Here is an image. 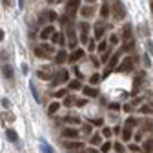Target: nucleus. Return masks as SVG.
<instances>
[{
    "label": "nucleus",
    "mask_w": 153,
    "mask_h": 153,
    "mask_svg": "<svg viewBox=\"0 0 153 153\" xmlns=\"http://www.w3.org/2000/svg\"><path fill=\"white\" fill-rule=\"evenodd\" d=\"M113 16L117 18V20H122V18L126 16V9H124V4L120 2V0H117L113 6Z\"/></svg>",
    "instance_id": "obj_1"
},
{
    "label": "nucleus",
    "mask_w": 153,
    "mask_h": 153,
    "mask_svg": "<svg viewBox=\"0 0 153 153\" xmlns=\"http://www.w3.org/2000/svg\"><path fill=\"white\" fill-rule=\"evenodd\" d=\"M68 76H69L68 71H66V69H60L56 75H53V79H51V80H53V84H59V82H66V80H68Z\"/></svg>",
    "instance_id": "obj_2"
},
{
    "label": "nucleus",
    "mask_w": 153,
    "mask_h": 153,
    "mask_svg": "<svg viewBox=\"0 0 153 153\" xmlns=\"http://www.w3.org/2000/svg\"><path fill=\"white\" fill-rule=\"evenodd\" d=\"M117 69H119V71H122V73H124V71H126V73H128V71H131V69H133V59H126V60H122V62L119 64V68H117Z\"/></svg>",
    "instance_id": "obj_3"
},
{
    "label": "nucleus",
    "mask_w": 153,
    "mask_h": 153,
    "mask_svg": "<svg viewBox=\"0 0 153 153\" xmlns=\"http://www.w3.org/2000/svg\"><path fill=\"white\" fill-rule=\"evenodd\" d=\"M79 29H80V40H82V44H86V42H88V31H89V26H88L86 22H82V24L79 26Z\"/></svg>",
    "instance_id": "obj_4"
},
{
    "label": "nucleus",
    "mask_w": 153,
    "mask_h": 153,
    "mask_svg": "<svg viewBox=\"0 0 153 153\" xmlns=\"http://www.w3.org/2000/svg\"><path fill=\"white\" fill-rule=\"evenodd\" d=\"M79 6H80V0H69V2L66 4V9L69 11V15H75V11H76Z\"/></svg>",
    "instance_id": "obj_5"
},
{
    "label": "nucleus",
    "mask_w": 153,
    "mask_h": 153,
    "mask_svg": "<svg viewBox=\"0 0 153 153\" xmlns=\"http://www.w3.org/2000/svg\"><path fill=\"white\" fill-rule=\"evenodd\" d=\"M36 76H38V79H44V80H51L53 79V73L49 69H38L36 71Z\"/></svg>",
    "instance_id": "obj_6"
},
{
    "label": "nucleus",
    "mask_w": 153,
    "mask_h": 153,
    "mask_svg": "<svg viewBox=\"0 0 153 153\" xmlns=\"http://www.w3.org/2000/svg\"><path fill=\"white\" fill-rule=\"evenodd\" d=\"M82 55H84L82 49H75L71 55H68V60H69V62H76L79 59H82Z\"/></svg>",
    "instance_id": "obj_7"
},
{
    "label": "nucleus",
    "mask_w": 153,
    "mask_h": 153,
    "mask_svg": "<svg viewBox=\"0 0 153 153\" xmlns=\"http://www.w3.org/2000/svg\"><path fill=\"white\" fill-rule=\"evenodd\" d=\"M62 135L68 137V139H76V137H79V131H76L75 128H66V129L62 131Z\"/></svg>",
    "instance_id": "obj_8"
},
{
    "label": "nucleus",
    "mask_w": 153,
    "mask_h": 153,
    "mask_svg": "<svg viewBox=\"0 0 153 153\" xmlns=\"http://www.w3.org/2000/svg\"><path fill=\"white\" fill-rule=\"evenodd\" d=\"M66 60H68V53H66L64 49H60L59 53H56V56H55V62H56V64H64Z\"/></svg>",
    "instance_id": "obj_9"
},
{
    "label": "nucleus",
    "mask_w": 153,
    "mask_h": 153,
    "mask_svg": "<svg viewBox=\"0 0 153 153\" xmlns=\"http://www.w3.org/2000/svg\"><path fill=\"white\" fill-rule=\"evenodd\" d=\"M64 148L66 149H80L82 148V142H79V140H69V142H64Z\"/></svg>",
    "instance_id": "obj_10"
},
{
    "label": "nucleus",
    "mask_w": 153,
    "mask_h": 153,
    "mask_svg": "<svg viewBox=\"0 0 153 153\" xmlns=\"http://www.w3.org/2000/svg\"><path fill=\"white\" fill-rule=\"evenodd\" d=\"M2 75L6 76V79L11 80V79H13V75H15V73H13V68H11L9 64H4V66H2Z\"/></svg>",
    "instance_id": "obj_11"
},
{
    "label": "nucleus",
    "mask_w": 153,
    "mask_h": 153,
    "mask_svg": "<svg viewBox=\"0 0 153 153\" xmlns=\"http://www.w3.org/2000/svg\"><path fill=\"white\" fill-rule=\"evenodd\" d=\"M53 33H55V27H53V26H46V27L40 31V38H49Z\"/></svg>",
    "instance_id": "obj_12"
},
{
    "label": "nucleus",
    "mask_w": 153,
    "mask_h": 153,
    "mask_svg": "<svg viewBox=\"0 0 153 153\" xmlns=\"http://www.w3.org/2000/svg\"><path fill=\"white\" fill-rule=\"evenodd\" d=\"M82 93L86 95V97H97V95H99L97 89H93V88H89V86H84V88H82Z\"/></svg>",
    "instance_id": "obj_13"
},
{
    "label": "nucleus",
    "mask_w": 153,
    "mask_h": 153,
    "mask_svg": "<svg viewBox=\"0 0 153 153\" xmlns=\"http://www.w3.org/2000/svg\"><path fill=\"white\" fill-rule=\"evenodd\" d=\"M6 137L9 139V142H18V133L15 129H7L6 131Z\"/></svg>",
    "instance_id": "obj_14"
},
{
    "label": "nucleus",
    "mask_w": 153,
    "mask_h": 153,
    "mask_svg": "<svg viewBox=\"0 0 153 153\" xmlns=\"http://www.w3.org/2000/svg\"><path fill=\"white\" fill-rule=\"evenodd\" d=\"M40 151H42V153H55V149H53V148L44 140V139L40 140Z\"/></svg>",
    "instance_id": "obj_15"
},
{
    "label": "nucleus",
    "mask_w": 153,
    "mask_h": 153,
    "mask_svg": "<svg viewBox=\"0 0 153 153\" xmlns=\"http://www.w3.org/2000/svg\"><path fill=\"white\" fill-rule=\"evenodd\" d=\"M104 31H106V26H95V38H97V40H99V38H102V35H104Z\"/></svg>",
    "instance_id": "obj_16"
},
{
    "label": "nucleus",
    "mask_w": 153,
    "mask_h": 153,
    "mask_svg": "<svg viewBox=\"0 0 153 153\" xmlns=\"http://www.w3.org/2000/svg\"><path fill=\"white\" fill-rule=\"evenodd\" d=\"M68 38H69V48H75L76 46V38H75V31L73 29H68Z\"/></svg>",
    "instance_id": "obj_17"
},
{
    "label": "nucleus",
    "mask_w": 153,
    "mask_h": 153,
    "mask_svg": "<svg viewBox=\"0 0 153 153\" xmlns=\"http://www.w3.org/2000/svg\"><path fill=\"white\" fill-rule=\"evenodd\" d=\"M51 36H53V42H55V44H60V46L64 44V35H60V33H53Z\"/></svg>",
    "instance_id": "obj_18"
},
{
    "label": "nucleus",
    "mask_w": 153,
    "mask_h": 153,
    "mask_svg": "<svg viewBox=\"0 0 153 153\" xmlns=\"http://www.w3.org/2000/svg\"><path fill=\"white\" fill-rule=\"evenodd\" d=\"M119 56H120V53H115V55H113V59H111L109 64H108V68H111V69H113V68H117V64H119Z\"/></svg>",
    "instance_id": "obj_19"
},
{
    "label": "nucleus",
    "mask_w": 153,
    "mask_h": 153,
    "mask_svg": "<svg viewBox=\"0 0 153 153\" xmlns=\"http://www.w3.org/2000/svg\"><path fill=\"white\" fill-rule=\"evenodd\" d=\"M122 140H131V128L129 126H126L122 129Z\"/></svg>",
    "instance_id": "obj_20"
},
{
    "label": "nucleus",
    "mask_w": 153,
    "mask_h": 153,
    "mask_svg": "<svg viewBox=\"0 0 153 153\" xmlns=\"http://www.w3.org/2000/svg\"><path fill=\"white\" fill-rule=\"evenodd\" d=\"M29 89H31V93H33L35 102H40V95H38V91H36V88H35V84H33V82L29 84Z\"/></svg>",
    "instance_id": "obj_21"
},
{
    "label": "nucleus",
    "mask_w": 153,
    "mask_h": 153,
    "mask_svg": "<svg viewBox=\"0 0 153 153\" xmlns=\"http://www.w3.org/2000/svg\"><path fill=\"white\" fill-rule=\"evenodd\" d=\"M59 108H60V104H59V102H51V104H49V108H48V113H49V115H53V113L59 111Z\"/></svg>",
    "instance_id": "obj_22"
},
{
    "label": "nucleus",
    "mask_w": 153,
    "mask_h": 153,
    "mask_svg": "<svg viewBox=\"0 0 153 153\" xmlns=\"http://www.w3.org/2000/svg\"><path fill=\"white\" fill-rule=\"evenodd\" d=\"M142 149L148 151V153H151V151H153V139H151V140H146L144 146H142Z\"/></svg>",
    "instance_id": "obj_23"
},
{
    "label": "nucleus",
    "mask_w": 153,
    "mask_h": 153,
    "mask_svg": "<svg viewBox=\"0 0 153 153\" xmlns=\"http://www.w3.org/2000/svg\"><path fill=\"white\" fill-rule=\"evenodd\" d=\"M100 140H102V139H100V135H99V133H95V135H91V140H89V142L95 146V144H100Z\"/></svg>",
    "instance_id": "obj_24"
},
{
    "label": "nucleus",
    "mask_w": 153,
    "mask_h": 153,
    "mask_svg": "<svg viewBox=\"0 0 153 153\" xmlns=\"http://www.w3.org/2000/svg\"><path fill=\"white\" fill-rule=\"evenodd\" d=\"M124 38H126V40H131V27L129 26L124 27Z\"/></svg>",
    "instance_id": "obj_25"
},
{
    "label": "nucleus",
    "mask_w": 153,
    "mask_h": 153,
    "mask_svg": "<svg viewBox=\"0 0 153 153\" xmlns=\"http://www.w3.org/2000/svg\"><path fill=\"white\" fill-rule=\"evenodd\" d=\"M99 80H100V75H99V73H95L91 79H89V82H91V84H95V86L99 84Z\"/></svg>",
    "instance_id": "obj_26"
},
{
    "label": "nucleus",
    "mask_w": 153,
    "mask_h": 153,
    "mask_svg": "<svg viewBox=\"0 0 153 153\" xmlns=\"http://www.w3.org/2000/svg\"><path fill=\"white\" fill-rule=\"evenodd\" d=\"M69 88H71V89H80L82 84H80L79 80H73V82H69Z\"/></svg>",
    "instance_id": "obj_27"
},
{
    "label": "nucleus",
    "mask_w": 153,
    "mask_h": 153,
    "mask_svg": "<svg viewBox=\"0 0 153 153\" xmlns=\"http://www.w3.org/2000/svg\"><path fill=\"white\" fill-rule=\"evenodd\" d=\"M113 148H115V151H117V153H124L126 149H124V146L120 144V142H117V144H113Z\"/></svg>",
    "instance_id": "obj_28"
},
{
    "label": "nucleus",
    "mask_w": 153,
    "mask_h": 153,
    "mask_svg": "<svg viewBox=\"0 0 153 153\" xmlns=\"http://www.w3.org/2000/svg\"><path fill=\"white\" fill-rule=\"evenodd\" d=\"M82 15L84 16H91L93 15V7H82Z\"/></svg>",
    "instance_id": "obj_29"
},
{
    "label": "nucleus",
    "mask_w": 153,
    "mask_h": 153,
    "mask_svg": "<svg viewBox=\"0 0 153 153\" xmlns=\"http://www.w3.org/2000/svg\"><path fill=\"white\" fill-rule=\"evenodd\" d=\"M35 55H36V56H40V59H44V56H46V53H44L42 48H36V49H35Z\"/></svg>",
    "instance_id": "obj_30"
},
{
    "label": "nucleus",
    "mask_w": 153,
    "mask_h": 153,
    "mask_svg": "<svg viewBox=\"0 0 153 153\" xmlns=\"http://www.w3.org/2000/svg\"><path fill=\"white\" fill-rule=\"evenodd\" d=\"M142 113H146V115H151L153 113V108L151 106H142V109H140Z\"/></svg>",
    "instance_id": "obj_31"
},
{
    "label": "nucleus",
    "mask_w": 153,
    "mask_h": 153,
    "mask_svg": "<svg viewBox=\"0 0 153 153\" xmlns=\"http://www.w3.org/2000/svg\"><path fill=\"white\" fill-rule=\"evenodd\" d=\"M73 104H75V99H73V97H68V99L64 100V106H73Z\"/></svg>",
    "instance_id": "obj_32"
},
{
    "label": "nucleus",
    "mask_w": 153,
    "mask_h": 153,
    "mask_svg": "<svg viewBox=\"0 0 153 153\" xmlns=\"http://www.w3.org/2000/svg\"><path fill=\"white\" fill-rule=\"evenodd\" d=\"M109 149H111V144H109V142H104V144H102V153H108Z\"/></svg>",
    "instance_id": "obj_33"
},
{
    "label": "nucleus",
    "mask_w": 153,
    "mask_h": 153,
    "mask_svg": "<svg viewBox=\"0 0 153 153\" xmlns=\"http://www.w3.org/2000/svg\"><path fill=\"white\" fill-rule=\"evenodd\" d=\"M100 13H102V16H108L109 15V6H102V11Z\"/></svg>",
    "instance_id": "obj_34"
},
{
    "label": "nucleus",
    "mask_w": 153,
    "mask_h": 153,
    "mask_svg": "<svg viewBox=\"0 0 153 153\" xmlns=\"http://www.w3.org/2000/svg\"><path fill=\"white\" fill-rule=\"evenodd\" d=\"M142 59H144V66H146V68H151V62H149V56H148V55H144Z\"/></svg>",
    "instance_id": "obj_35"
},
{
    "label": "nucleus",
    "mask_w": 153,
    "mask_h": 153,
    "mask_svg": "<svg viewBox=\"0 0 153 153\" xmlns=\"http://www.w3.org/2000/svg\"><path fill=\"white\" fill-rule=\"evenodd\" d=\"M2 106H4L6 109H9V108H11V102H9L7 99H2Z\"/></svg>",
    "instance_id": "obj_36"
},
{
    "label": "nucleus",
    "mask_w": 153,
    "mask_h": 153,
    "mask_svg": "<svg viewBox=\"0 0 153 153\" xmlns=\"http://www.w3.org/2000/svg\"><path fill=\"white\" fill-rule=\"evenodd\" d=\"M66 120H68V122H71V124H79V119H76V117H68Z\"/></svg>",
    "instance_id": "obj_37"
},
{
    "label": "nucleus",
    "mask_w": 153,
    "mask_h": 153,
    "mask_svg": "<svg viewBox=\"0 0 153 153\" xmlns=\"http://www.w3.org/2000/svg\"><path fill=\"white\" fill-rule=\"evenodd\" d=\"M20 68H22V73H24V75H27V73H29V66H27V64H22Z\"/></svg>",
    "instance_id": "obj_38"
},
{
    "label": "nucleus",
    "mask_w": 153,
    "mask_h": 153,
    "mask_svg": "<svg viewBox=\"0 0 153 153\" xmlns=\"http://www.w3.org/2000/svg\"><path fill=\"white\" fill-rule=\"evenodd\" d=\"M102 135H104V137H111V129H109V128H104Z\"/></svg>",
    "instance_id": "obj_39"
},
{
    "label": "nucleus",
    "mask_w": 153,
    "mask_h": 153,
    "mask_svg": "<svg viewBox=\"0 0 153 153\" xmlns=\"http://www.w3.org/2000/svg\"><path fill=\"white\" fill-rule=\"evenodd\" d=\"M148 49H149V55H153V40H148Z\"/></svg>",
    "instance_id": "obj_40"
},
{
    "label": "nucleus",
    "mask_w": 153,
    "mask_h": 153,
    "mask_svg": "<svg viewBox=\"0 0 153 153\" xmlns=\"http://www.w3.org/2000/svg\"><path fill=\"white\" fill-rule=\"evenodd\" d=\"M109 40H111V44H117V42H119V36H117V35H111Z\"/></svg>",
    "instance_id": "obj_41"
},
{
    "label": "nucleus",
    "mask_w": 153,
    "mask_h": 153,
    "mask_svg": "<svg viewBox=\"0 0 153 153\" xmlns=\"http://www.w3.org/2000/svg\"><path fill=\"white\" fill-rule=\"evenodd\" d=\"M99 51H106V42H100L99 44Z\"/></svg>",
    "instance_id": "obj_42"
},
{
    "label": "nucleus",
    "mask_w": 153,
    "mask_h": 153,
    "mask_svg": "<svg viewBox=\"0 0 153 153\" xmlns=\"http://www.w3.org/2000/svg\"><path fill=\"white\" fill-rule=\"evenodd\" d=\"M40 48H42L44 51H53V48H51V46H48V44H44V46H40Z\"/></svg>",
    "instance_id": "obj_43"
},
{
    "label": "nucleus",
    "mask_w": 153,
    "mask_h": 153,
    "mask_svg": "<svg viewBox=\"0 0 153 153\" xmlns=\"http://www.w3.org/2000/svg\"><path fill=\"white\" fill-rule=\"evenodd\" d=\"M66 95V89H60V91H56V97H64Z\"/></svg>",
    "instance_id": "obj_44"
},
{
    "label": "nucleus",
    "mask_w": 153,
    "mask_h": 153,
    "mask_svg": "<svg viewBox=\"0 0 153 153\" xmlns=\"http://www.w3.org/2000/svg\"><path fill=\"white\" fill-rule=\"evenodd\" d=\"M11 2H13V0H2V4H4L6 7H9V6H11Z\"/></svg>",
    "instance_id": "obj_45"
},
{
    "label": "nucleus",
    "mask_w": 153,
    "mask_h": 153,
    "mask_svg": "<svg viewBox=\"0 0 153 153\" xmlns=\"http://www.w3.org/2000/svg\"><path fill=\"white\" fill-rule=\"evenodd\" d=\"M48 16H49V20H55V18H56V15L51 11V13H48Z\"/></svg>",
    "instance_id": "obj_46"
},
{
    "label": "nucleus",
    "mask_w": 153,
    "mask_h": 153,
    "mask_svg": "<svg viewBox=\"0 0 153 153\" xmlns=\"http://www.w3.org/2000/svg\"><path fill=\"white\" fill-rule=\"evenodd\" d=\"M75 104H76V106H84L86 100H82V99H80V100H75Z\"/></svg>",
    "instance_id": "obj_47"
},
{
    "label": "nucleus",
    "mask_w": 153,
    "mask_h": 153,
    "mask_svg": "<svg viewBox=\"0 0 153 153\" xmlns=\"http://www.w3.org/2000/svg\"><path fill=\"white\" fill-rule=\"evenodd\" d=\"M4 117H6V119H9V120H15V117H13V115H11V113H6V115H4Z\"/></svg>",
    "instance_id": "obj_48"
},
{
    "label": "nucleus",
    "mask_w": 153,
    "mask_h": 153,
    "mask_svg": "<svg viewBox=\"0 0 153 153\" xmlns=\"http://www.w3.org/2000/svg\"><path fill=\"white\" fill-rule=\"evenodd\" d=\"M135 122H137V120H135V119H129V120H128V126H129V128H131V126H133V124H135Z\"/></svg>",
    "instance_id": "obj_49"
},
{
    "label": "nucleus",
    "mask_w": 153,
    "mask_h": 153,
    "mask_svg": "<svg viewBox=\"0 0 153 153\" xmlns=\"http://www.w3.org/2000/svg\"><path fill=\"white\" fill-rule=\"evenodd\" d=\"M84 133H91V126H84Z\"/></svg>",
    "instance_id": "obj_50"
},
{
    "label": "nucleus",
    "mask_w": 153,
    "mask_h": 153,
    "mask_svg": "<svg viewBox=\"0 0 153 153\" xmlns=\"http://www.w3.org/2000/svg\"><path fill=\"white\" fill-rule=\"evenodd\" d=\"M2 40H4V31L0 29V42H2Z\"/></svg>",
    "instance_id": "obj_51"
},
{
    "label": "nucleus",
    "mask_w": 153,
    "mask_h": 153,
    "mask_svg": "<svg viewBox=\"0 0 153 153\" xmlns=\"http://www.w3.org/2000/svg\"><path fill=\"white\" fill-rule=\"evenodd\" d=\"M18 6H20V7H24V0H18Z\"/></svg>",
    "instance_id": "obj_52"
},
{
    "label": "nucleus",
    "mask_w": 153,
    "mask_h": 153,
    "mask_svg": "<svg viewBox=\"0 0 153 153\" xmlns=\"http://www.w3.org/2000/svg\"><path fill=\"white\" fill-rule=\"evenodd\" d=\"M89 153H100V151H97V149H89Z\"/></svg>",
    "instance_id": "obj_53"
},
{
    "label": "nucleus",
    "mask_w": 153,
    "mask_h": 153,
    "mask_svg": "<svg viewBox=\"0 0 153 153\" xmlns=\"http://www.w3.org/2000/svg\"><path fill=\"white\" fill-rule=\"evenodd\" d=\"M151 9H153V4H151Z\"/></svg>",
    "instance_id": "obj_54"
}]
</instances>
